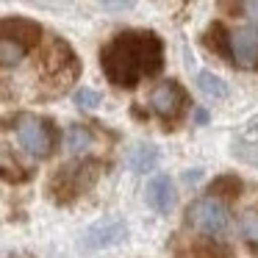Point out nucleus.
Wrapping results in <instances>:
<instances>
[{
	"mask_svg": "<svg viewBox=\"0 0 258 258\" xmlns=\"http://www.w3.org/2000/svg\"><path fill=\"white\" fill-rule=\"evenodd\" d=\"M97 3H100V6H106V9H114V12H117V9H131L136 3V0H97Z\"/></svg>",
	"mask_w": 258,
	"mask_h": 258,
	"instance_id": "18",
	"label": "nucleus"
},
{
	"mask_svg": "<svg viewBox=\"0 0 258 258\" xmlns=\"http://www.w3.org/2000/svg\"><path fill=\"white\" fill-rule=\"evenodd\" d=\"M186 225L206 236H222L230 225V214L219 203V197H200L186 208Z\"/></svg>",
	"mask_w": 258,
	"mask_h": 258,
	"instance_id": "6",
	"label": "nucleus"
},
{
	"mask_svg": "<svg viewBox=\"0 0 258 258\" xmlns=\"http://www.w3.org/2000/svg\"><path fill=\"white\" fill-rule=\"evenodd\" d=\"M197 89L211 100H225L228 97V84L222 78H217L214 73H200L197 75Z\"/></svg>",
	"mask_w": 258,
	"mask_h": 258,
	"instance_id": "12",
	"label": "nucleus"
},
{
	"mask_svg": "<svg viewBox=\"0 0 258 258\" xmlns=\"http://www.w3.org/2000/svg\"><path fill=\"white\" fill-rule=\"evenodd\" d=\"M75 106L78 108H97L100 106V95L95 89H78L75 92Z\"/></svg>",
	"mask_w": 258,
	"mask_h": 258,
	"instance_id": "16",
	"label": "nucleus"
},
{
	"mask_svg": "<svg viewBox=\"0 0 258 258\" xmlns=\"http://www.w3.org/2000/svg\"><path fill=\"white\" fill-rule=\"evenodd\" d=\"M100 175V164L97 161H78L70 164V167L58 169L50 180V195L58 203H70L75 197H81L86 189H92Z\"/></svg>",
	"mask_w": 258,
	"mask_h": 258,
	"instance_id": "4",
	"label": "nucleus"
},
{
	"mask_svg": "<svg viewBox=\"0 0 258 258\" xmlns=\"http://www.w3.org/2000/svg\"><path fill=\"white\" fill-rule=\"evenodd\" d=\"M241 189H244V183H241L236 175H219V178H214L211 186H208L211 197H225V200H236V197L241 195Z\"/></svg>",
	"mask_w": 258,
	"mask_h": 258,
	"instance_id": "11",
	"label": "nucleus"
},
{
	"mask_svg": "<svg viewBox=\"0 0 258 258\" xmlns=\"http://www.w3.org/2000/svg\"><path fill=\"white\" fill-rule=\"evenodd\" d=\"M195 122H197V125H206V122H208V114L203 111V108H197V111H195Z\"/></svg>",
	"mask_w": 258,
	"mask_h": 258,
	"instance_id": "19",
	"label": "nucleus"
},
{
	"mask_svg": "<svg viewBox=\"0 0 258 258\" xmlns=\"http://www.w3.org/2000/svg\"><path fill=\"white\" fill-rule=\"evenodd\" d=\"M186 106H189V95H186V89L178 81H164V84H158L150 95V108L167 125L178 122V119L183 117Z\"/></svg>",
	"mask_w": 258,
	"mask_h": 258,
	"instance_id": "7",
	"label": "nucleus"
},
{
	"mask_svg": "<svg viewBox=\"0 0 258 258\" xmlns=\"http://www.w3.org/2000/svg\"><path fill=\"white\" fill-rule=\"evenodd\" d=\"M125 236H128V228H125L122 219L119 217H103L84 230L81 241H84L86 250H103V247H114V244H119V241H125Z\"/></svg>",
	"mask_w": 258,
	"mask_h": 258,
	"instance_id": "8",
	"label": "nucleus"
},
{
	"mask_svg": "<svg viewBox=\"0 0 258 258\" xmlns=\"http://www.w3.org/2000/svg\"><path fill=\"white\" fill-rule=\"evenodd\" d=\"M14 134H17L20 145L36 158H47L56 147V131L47 119L42 117H31V114H23L14 122Z\"/></svg>",
	"mask_w": 258,
	"mask_h": 258,
	"instance_id": "5",
	"label": "nucleus"
},
{
	"mask_svg": "<svg viewBox=\"0 0 258 258\" xmlns=\"http://www.w3.org/2000/svg\"><path fill=\"white\" fill-rule=\"evenodd\" d=\"M100 67L119 89H134L164 67V45L153 31H122L100 50Z\"/></svg>",
	"mask_w": 258,
	"mask_h": 258,
	"instance_id": "1",
	"label": "nucleus"
},
{
	"mask_svg": "<svg viewBox=\"0 0 258 258\" xmlns=\"http://www.w3.org/2000/svg\"><path fill=\"white\" fill-rule=\"evenodd\" d=\"M239 12L258 23V0H239Z\"/></svg>",
	"mask_w": 258,
	"mask_h": 258,
	"instance_id": "17",
	"label": "nucleus"
},
{
	"mask_svg": "<svg viewBox=\"0 0 258 258\" xmlns=\"http://www.w3.org/2000/svg\"><path fill=\"white\" fill-rule=\"evenodd\" d=\"M128 161H131V167H134L136 172H147V169L156 167L158 153H156V147H153V145H139V147H134V153H131Z\"/></svg>",
	"mask_w": 258,
	"mask_h": 258,
	"instance_id": "13",
	"label": "nucleus"
},
{
	"mask_svg": "<svg viewBox=\"0 0 258 258\" xmlns=\"http://www.w3.org/2000/svg\"><path fill=\"white\" fill-rule=\"evenodd\" d=\"M211 50L225 56L230 64L241 70H255L258 67V28H239V31H225L222 25H211L203 36Z\"/></svg>",
	"mask_w": 258,
	"mask_h": 258,
	"instance_id": "2",
	"label": "nucleus"
},
{
	"mask_svg": "<svg viewBox=\"0 0 258 258\" xmlns=\"http://www.w3.org/2000/svg\"><path fill=\"white\" fill-rule=\"evenodd\" d=\"M175 258H230V252L211 241H195L189 247H175Z\"/></svg>",
	"mask_w": 258,
	"mask_h": 258,
	"instance_id": "10",
	"label": "nucleus"
},
{
	"mask_svg": "<svg viewBox=\"0 0 258 258\" xmlns=\"http://www.w3.org/2000/svg\"><path fill=\"white\" fill-rule=\"evenodd\" d=\"M145 200L153 211L158 214H169L178 203V191H175V183L167 178V175H156V178L147 183V191H145Z\"/></svg>",
	"mask_w": 258,
	"mask_h": 258,
	"instance_id": "9",
	"label": "nucleus"
},
{
	"mask_svg": "<svg viewBox=\"0 0 258 258\" xmlns=\"http://www.w3.org/2000/svg\"><path fill=\"white\" fill-rule=\"evenodd\" d=\"M92 142H95V136H92V131L86 128V125H73V128L67 131V147H70V153L89 150Z\"/></svg>",
	"mask_w": 258,
	"mask_h": 258,
	"instance_id": "14",
	"label": "nucleus"
},
{
	"mask_svg": "<svg viewBox=\"0 0 258 258\" xmlns=\"http://www.w3.org/2000/svg\"><path fill=\"white\" fill-rule=\"evenodd\" d=\"M241 233H244V239L252 247H258V214H247L241 219Z\"/></svg>",
	"mask_w": 258,
	"mask_h": 258,
	"instance_id": "15",
	"label": "nucleus"
},
{
	"mask_svg": "<svg viewBox=\"0 0 258 258\" xmlns=\"http://www.w3.org/2000/svg\"><path fill=\"white\" fill-rule=\"evenodd\" d=\"M42 28L31 20L12 17L0 20V70H12L25 61L31 50L39 45Z\"/></svg>",
	"mask_w": 258,
	"mask_h": 258,
	"instance_id": "3",
	"label": "nucleus"
}]
</instances>
